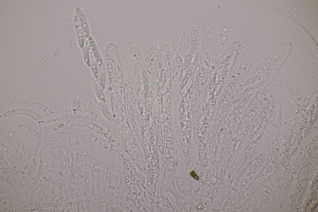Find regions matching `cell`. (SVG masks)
Returning <instances> with one entry per match:
<instances>
[{"label": "cell", "instance_id": "1", "mask_svg": "<svg viewBox=\"0 0 318 212\" xmlns=\"http://www.w3.org/2000/svg\"><path fill=\"white\" fill-rule=\"evenodd\" d=\"M143 52L145 67L150 75L154 71L156 66L157 56L154 46L148 37L146 38Z\"/></svg>", "mask_w": 318, "mask_h": 212}, {"label": "cell", "instance_id": "2", "mask_svg": "<svg viewBox=\"0 0 318 212\" xmlns=\"http://www.w3.org/2000/svg\"><path fill=\"white\" fill-rule=\"evenodd\" d=\"M75 11L84 33L85 39H88L90 35V31L86 16L81 9L79 7L75 8Z\"/></svg>", "mask_w": 318, "mask_h": 212}, {"label": "cell", "instance_id": "3", "mask_svg": "<svg viewBox=\"0 0 318 212\" xmlns=\"http://www.w3.org/2000/svg\"><path fill=\"white\" fill-rule=\"evenodd\" d=\"M129 51L133 59L137 62L144 64L143 52L130 41L127 43Z\"/></svg>", "mask_w": 318, "mask_h": 212}, {"label": "cell", "instance_id": "4", "mask_svg": "<svg viewBox=\"0 0 318 212\" xmlns=\"http://www.w3.org/2000/svg\"><path fill=\"white\" fill-rule=\"evenodd\" d=\"M74 21L76 31L78 43L79 47L82 49L86 39L79 19L76 13L74 17Z\"/></svg>", "mask_w": 318, "mask_h": 212}, {"label": "cell", "instance_id": "5", "mask_svg": "<svg viewBox=\"0 0 318 212\" xmlns=\"http://www.w3.org/2000/svg\"><path fill=\"white\" fill-rule=\"evenodd\" d=\"M191 41V63H193L197 57L198 51V32L195 30H193L189 35Z\"/></svg>", "mask_w": 318, "mask_h": 212}, {"label": "cell", "instance_id": "6", "mask_svg": "<svg viewBox=\"0 0 318 212\" xmlns=\"http://www.w3.org/2000/svg\"><path fill=\"white\" fill-rule=\"evenodd\" d=\"M18 114H24L29 115L37 121L42 120L41 117L36 113L29 109H15L6 112L5 113L6 116H9Z\"/></svg>", "mask_w": 318, "mask_h": 212}, {"label": "cell", "instance_id": "7", "mask_svg": "<svg viewBox=\"0 0 318 212\" xmlns=\"http://www.w3.org/2000/svg\"><path fill=\"white\" fill-rule=\"evenodd\" d=\"M191 59V49L190 38L189 35L186 46L181 77L188 69L190 63Z\"/></svg>", "mask_w": 318, "mask_h": 212}, {"label": "cell", "instance_id": "8", "mask_svg": "<svg viewBox=\"0 0 318 212\" xmlns=\"http://www.w3.org/2000/svg\"><path fill=\"white\" fill-rule=\"evenodd\" d=\"M89 44L90 48L95 59L102 58L101 54L99 50L98 46L94 40L92 36L90 35L88 39Z\"/></svg>", "mask_w": 318, "mask_h": 212}, {"label": "cell", "instance_id": "9", "mask_svg": "<svg viewBox=\"0 0 318 212\" xmlns=\"http://www.w3.org/2000/svg\"><path fill=\"white\" fill-rule=\"evenodd\" d=\"M165 54L164 57L165 69L168 73L170 72L171 63V55L169 46L165 44Z\"/></svg>", "mask_w": 318, "mask_h": 212}, {"label": "cell", "instance_id": "10", "mask_svg": "<svg viewBox=\"0 0 318 212\" xmlns=\"http://www.w3.org/2000/svg\"><path fill=\"white\" fill-rule=\"evenodd\" d=\"M195 67L196 65H193L187 70L186 73L182 78L180 84V89L181 90L184 88V86L193 75Z\"/></svg>", "mask_w": 318, "mask_h": 212}, {"label": "cell", "instance_id": "11", "mask_svg": "<svg viewBox=\"0 0 318 212\" xmlns=\"http://www.w3.org/2000/svg\"><path fill=\"white\" fill-rule=\"evenodd\" d=\"M83 56L84 61L89 68L90 67V62L89 55V51L90 48L89 44L88 39H86L83 48H82Z\"/></svg>", "mask_w": 318, "mask_h": 212}, {"label": "cell", "instance_id": "12", "mask_svg": "<svg viewBox=\"0 0 318 212\" xmlns=\"http://www.w3.org/2000/svg\"><path fill=\"white\" fill-rule=\"evenodd\" d=\"M89 55L90 62V67L92 72L97 79H99L98 69L97 62L93 55L90 49L89 51Z\"/></svg>", "mask_w": 318, "mask_h": 212}, {"label": "cell", "instance_id": "13", "mask_svg": "<svg viewBox=\"0 0 318 212\" xmlns=\"http://www.w3.org/2000/svg\"><path fill=\"white\" fill-rule=\"evenodd\" d=\"M142 78L144 93L147 94L148 93L149 89V79L146 71L143 66L142 67Z\"/></svg>", "mask_w": 318, "mask_h": 212}, {"label": "cell", "instance_id": "14", "mask_svg": "<svg viewBox=\"0 0 318 212\" xmlns=\"http://www.w3.org/2000/svg\"><path fill=\"white\" fill-rule=\"evenodd\" d=\"M166 79L165 73L163 72L158 81L156 87V91L157 94H158L161 91L164 85Z\"/></svg>", "mask_w": 318, "mask_h": 212}, {"label": "cell", "instance_id": "15", "mask_svg": "<svg viewBox=\"0 0 318 212\" xmlns=\"http://www.w3.org/2000/svg\"><path fill=\"white\" fill-rule=\"evenodd\" d=\"M94 81V88L96 90V94L98 97L103 102L105 101V99L104 94L102 90H101V87L99 86L98 81L96 80Z\"/></svg>", "mask_w": 318, "mask_h": 212}, {"label": "cell", "instance_id": "16", "mask_svg": "<svg viewBox=\"0 0 318 212\" xmlns=\"http://www.w3.org/2000/svg\"><path fill=\"white\" fill-rule=\"evenodd\" d=\"M164 69L162 60L161 59L159 60V59L157 66L156 77L157 82L159 81L163 73Z\"/></svg>", "mask_w": 318, "mask_h": 212}, {"label": "cell", "instance_id": "17", "mask_svg": "<svg viewBox=\"0 0 318 212\" xmlns=\"http://www.w3.org/2000/svg\"><path fill=\"white\" fill-rule=\"evenodd\" d=\"M190 175L194 179H195L196 180H198L199 177L196 174V173L194 170H192L190 173Z\"/></svg>", "mask_w": 318, "mask_h": 212}, {"label": "cell", "instance_id": "18", "mask_svg": "<svg viewBox=\"0 0 318 212\" xmlns=\"http://www.w3.org/2000/svg\"><path fill=\"white\" fill-rule=\"evenodd\" d=\"M104 115L106 117H109L111 115V113L108 109L105 110L103 112Z\"/></svg>", "mask_w": 318, "mask_h": 212}]
</instances>
